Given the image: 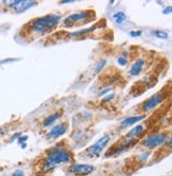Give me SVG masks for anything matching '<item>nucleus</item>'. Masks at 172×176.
I'll list each match as a JSON object with an SVG mask.
<instances>
[{
  "label": "nucleus",
  "instance_id": "obj_1",
  "mask_svg": "<svg viewBox=\"0 0 172 176\" xmlns=\"http://www.w3.org/2000/svg\"><path fill=\"white\" fill-rule=\"evenodd\" d=\"M73 158V153L68 149V147L60 142L55 147L47 150L42 157L38 158V160L35 161V174L36 176H45L51 173L57 167L71 163Z\"/></svg>",
  "mask_w": 172,
  "mask_h": 176
},
{
  "label": "nucleus",
  "instance_id": "obj_2",
  "mask_svg": "<svg viewBox=\"0 0 172 176\" xmlns=\"http://www.w3.org/2000/svg\"><path fill=\"white\" fill-rule=\"evenodd\" d=\"M61 16L58 14H48L31 20L22 28L24 36H37L52 31L58 25Z\"/></svg>",
  "mask_w": 172,
  "mask_h": 176
},
{
  "label": "nucleus",
  "instance_id": "obj_3",
  "mask_svg": "<svg viewBox=\"0 0 172 176\" xmlns=\"http://www.w3.org/2000/svg\"><path fill=\"white\" fill-rule=\"evenodd\" d=\"M2 4L12 8L15 13H23L27 10L37 4V1L29 0H12V1H2Z\"/></svg>",
  "mask_w": 172,
  "mask_h": 176
},
{
  "label": "nucleus",
  "instance_id": "obj_4",
  "mask_svg": "<svg viewBox=\"0 0 172 176\" xmlns=\"http://www.w3.org/2000/svg\"><path fill=\"white\" fill-rule=\"evenodd\" d=\"M94 170H95L94 166L86 163H71L67 168L68 173L74 176H87L94 172Z\"/></svg>",
  "mask_w": 172,
  "mask_h": 176
},
{
  "label": "nucleus",
  "instance_id": "obj_5",
  "mask_svg": "<svg viewBox=\"0 0 172 176\" xmlns=\"http://www.w3.org/2000/svg\"><path fill=\"white\" fill-rule=\"evenodd\" d=\"M110 139H111L110 135H103L101 138H99V139H98L94 145H92L87 151H86L87 154L90 156V157H93V156H98L101 152H103V149L107 147V145L109 143Z\"/></svg>",
  "mask_w": 172,
  "mask_h": 176
},
{
  "label": "nucleus",
  "instance_id": "obj_6",
  "mask_svg": "<svg viewBox=\"0 0 172 176\" xmlns=\"http://www.w3.org/2000/svg\"><path fill=\"white\" fill-rule=\"evenodd\" d=\"M91 14H94V13H93V11H90V10L80 11V12L72 14V15L68 16V17L64 20V25L69 28V26L74 25L75 23H77V22H81V21L87 20V19L90 17Z\"/></svg>",
  "mask_w": 172,
  "mask_h": 176
},
{
  "label": "nucleus",
  "instance_id": "obj_7",
  "mask_svg": "<svg viewBox=\"0 0 172 176\" xmlns=\"http://www.w3.org/2000/svg\"><path fill=\"white\" fill-rule=\"evenodd\" d=\"M167 139L166 134L164 133H157V134H152L148 136L145 140L143 141V147L147 148V149H155L161 143H164Z\"/></svg>",
  "mask_w": 172,
  "mask_h": 176
},
{
  "label": "nucleus",
  "instance_id": "obj_8",
  "mask_svg": "<svg viewBox=\"0 0 172 176\" xmlns=\"http://www.w3.org/2000/svg\"><path fill=\"white\" fill-rule=\"evenodd\" d=\"M68 130H69L68 122H62V124H59L57 126L53 127L52 130H50V132L48 133L47 137H48L49 139H56V138H58V137L66 134Z\"/></svg>",
  "mask_w": 172,
  "mask_h": 176
},
{
  "label": "nucleus",
  "instance_id": "obj_9",
  "mask_svg": "<svg viewBox=\"0 0 172 176\" xmlns=\"http://www.w3.org/2000/svg\"><path fill=\"white\" fill-rule=\"evenodd\" d=\"M163 98L164 97H163V95H161V93H156L153 96H151L150 98H148L143 105L144 112H149V111H151L152 109H154L156 105H159V103L161 102Z\"/></svg>",
  "mask_w": 172,
  "mask_h": 176
},
{
  "label": "nucleus",
  "instance_id": "obj_10",
  "mask_svg": "<svg viewBox=\"0 0 172 176\" xmlns=\"http://www.w3.org/2000/svg\"><path fill=\"white\" fill-rule=\"evenodd\" d=\"M136 143V140L135 139H129L127 141L120 145L119 147H117L115 150H110L108 153L106 154V156H111V155H119L120 153H122L124 151H126L127 149H129L130 147H132L133 145Z\"/></svg>",
  "mask_w": 172,
  "mask_h": 176
},
{
  "label": "nucleus",
  "instance_id": "obj_11",
  "mask_svg": "<svg viewBox=\"0 0 172 176\" xmlns=\"http://www.w3.org/2000/svg\"><path fill=\"white\" fill-rule=\"evenodd\" d=\"M144 66H145V60L138 59V60H136L132 66H131V68H130L129 70V74L131 76H137V75L140 74V72L143 71Z\"/></svg>",
  "mask_w": 172,
  "mask_h": 176
},
{
  "label": "nucleus",
  "instance_id": "obj_12",
  "mask_svg": "<svg viewBox=\"0 0 172 176\" xmlns=\"http://www.w3.org/2000/svg\"><path fill=\"white\" fill-rule=\"evenodd\" d=\"M145 118V115H138V116H131V117H128V118L124 119V120L120 122V127L122 128H127V127L132 126V124H136L138 121L143 120Z\"/></svg>",
  "mask_w": 172,
  "mask_h": 176
},
{
  "label": "nucleus",
  "instance_id": "obj_13",
  "mask_svg": "<svg viewBox=\"0 0 172 176\" xmlns=\"http://www.w3.org/2000/svg\"><path fill=\"white\" fill-rule=\"evenodd\" d=\"M60 116H61L60 112H55V113L51 114V115H49L48 117L43 120V126L49 127V126H51V124H53L54 122H55V121L60 117Z\"/></svg>",
  "mask_w": 172,
  "mask_h": 176
},
{
  "label": "nucleus",
  "instance_id": "obj_14",
  "mask_svg": "<svg viewBox=\"0 0 172 176\" xmlns=\"http://www.w3.org/2000/svg\"><path fill=\"white\" fill-rule=\"evenodd\" d=\"M143 131H144V127L142 126V124H138V126L134 127L132 130H130L127 133V135H126V137H128V138L135 137V136H137V135H139Z\"/></svg>",
  "mask_w": 172,
  "mask_h": 176
},
{
  "label": "nucleus",
  "instance_id": "obj_15",
  "mask_svg": "<svg viewBox=\"0 0 172 176\" xmlns=\"http://www.w3.org/2000/svg\"><path fill=\"white\" fill-rule=\"evenodd\" d=\"M113 19L117 24H122L126 20V14L124 12H117L113 15Z\"/></svg>",
  "mask_w": 172,
  "mask_h": 176
},
{
  "label": "nucleus",
  "instance_id": "obj_16",
  "mask_svg": "<svg viewBox=\"0 0 172 176\" xmlns=\"http://www.w3.org/2000/svg\"><path fill=\"white\" fill-rule=\"evenodd\" d=\"M97 26H91L89 29H86V30H80V31H77V32H74V33H72L71 34V37H76V36H80V35H84V34H87V33H91L93 32L94 30L96 29Z\"/></svg>",
  "mask_w": 172,
  "mask_h": 176
},
{
  "label": "nucleus",
  "instance_id": "obj_17",
  "mask_svg": "<svg viewBox=\"0 0 172 176\" xmlns=\"http://www.w3.org/2000/svg\"><path fill=\"white\" fill-rule=\"evenodd\" d=\"M106 63H107L106 60H101L99 62L96 63L95 66H94V73H95V74L99 73V72H101V70H103V69L105 68V66H106Z\"/></svg>",
  "mask_w": 172,
  "mask_h": 176
},
{
  "label": "nucleus",
  "instance_id": "obj_18",
  "mask_svg": "<svg viewBox=\"0 0 172 176\" xmlns=\"http://www.w3.org/2000/svg\"><path fill=\"white\" fill-rule=\"evenodd\" d=\"M153 34L155 35V37H157L159 39H167V38H168V33L165 31H161V30H159V31H154Z\"/></svg>",
  "mask_w": 172,
  "mask_h": 176
},
{
  "label": "nucleus",
  "instance_id": "obj_19",
  "mask_svg": "<svg viewBox=\"0 0 172 176\" xmlns=\"http://www.w3.org/2000/svg\"><path fill=\"white\" fill-rule=\"evenodd\" d=\"M117 63H118L119 66H126V64H127V59H126V58L124 57V56H122V57H118L117 58Z\"/></svg>",
  "mask_w": 172,
  "mask_h": 176
},
{
  "label": "nucleus",
  "instance_id": "obj_20",
  "mask_svg": "<svg viewBox=\"0 0 172 176\" xmlns=\"http://www.w3.org/2000/svg\"><path fill=\"white\" fill-rule=\"evenodd\" d=\"M142 35V31H131L130 32V36L131 37H139Z\"/></svg>",
  "mask_w": 172,
  "mask_h": 176
},
{
  "label": "nucleus",
  "instance_id": "obj_21",
  "mask_svg": "<svg viewBox=\"0 0 172 176\" xmlns=\"http://www.w3.org/2000/svg\"><path fill=\"white\" fill-rule=\"evenodd\" d=\"M163 14L164 15H169V14H172V6H167L163 10Z\"/></svg>",
  "mask_w": 172,
  "mask_h": 176
},
{
  "label": "nucleus",
  "instance_id": "obj_22",
  "mask_svg": "<svg viewBox=\"0 0 172 176\" xmlns=\"http://www.w3.org/2000/svg\"><path fill=\"white\" fill-rule=\"evenodd\" d=\"M12 176H24V172L21 171V170H17V171L14 172Z\"/></svg>",
  "mask_w": 172,
  "mask_h": 176
},
{
  "label": "nucleus",
  "instance_id": "obj_23",
  "mask_svg": "<svg viewBox=\"0 0 172 176\" xmlns=\"http://www.w3.org/2000/svg\"><path fill=\"white\" fill-rule=\"evenodd\" d=\"M114 96H115V95H114V94H110V95H108V96H107L106 98H103V101H105V102H106V101H109V100L113 99V98H114Z\"/></svg>",
  "mask_w": 172,
  "mask_h": 176
},
{
  "label": "nucleus",
  "instance_id": "obj_24",
  "mask_svg": "<svg viewBox=\"0 0 172 176\" xmlns=\"http://www.w3.org/2000/svg\"><path fill=\"white\" fill-rule=\"evenodd\" d=\"M110 90H111V88H108V89L103 90V91H101V96H103V95L107 94V93H108V92H110Z\"/></svg>",
  "mask_w": 172,
  "mask_h": 176
},
{
  "label": "nucleus",
  "instance_id": "obj_25",
  "mask_svg": "<svg viewBox=\"0 0 172 176\" xmlns=\"http://www.w3.org/2000/svg\"><path fill=\"white\" fill-rule=\"evenodd\" d=\"M28 139V137L27 136H23V137H20V138H19L18 139V142L19 143H21L22 141H25V140Z\"/></svg>",
  "mask_w": 172,
  "mask_h": 176
},
{
  "label": "nucleus",
  "instance_id": "obj_26",
  "mask_svg": "<svg viewBox=\"0 0 172 176\" xmlns=\"http://www.w3.org/2000/svg\"><path fill=\"white\" fill-rule=\"evenodd\" d=\"M74 1L73 0H68V1H61V4H64V3H73Z\"/></svg>",
  "mask_w": 172,
  "mask_h": 176
},
{
  "label": "nucleus",
  "instance_id": "obj_27",
  "mask_svg": "<svg viewBox=\"0 0 172 176\" xmlns=\"http://www.w3.org/2000/svg\"><path fill=\"white\" fill-rule=\"evenodd\" d=\"M168 147H169V148H172V138L169 140V142H168Z\"/></svg>",
  "mask_w": 172,
  "mask_h": 176
}]
</instances>
